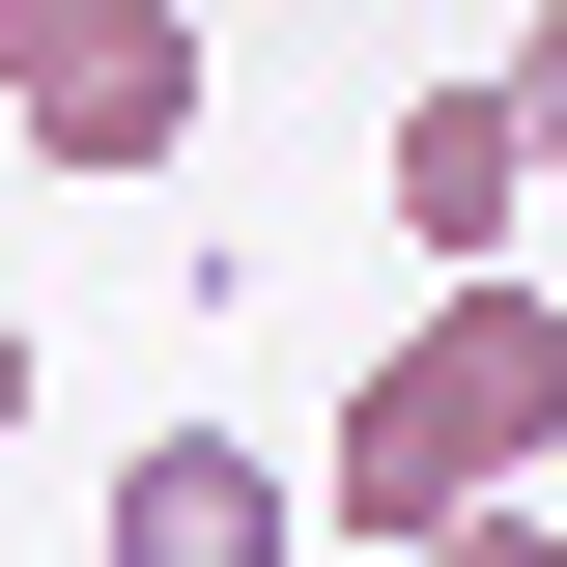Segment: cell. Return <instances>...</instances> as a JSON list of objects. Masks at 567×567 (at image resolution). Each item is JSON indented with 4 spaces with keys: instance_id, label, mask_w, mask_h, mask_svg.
Segmentation results:
<instances>
[{
    "instance_id": "1",
    "label": "cell",
    "mask_w": 567,
    "mask_h": 567,
    "mask_svg": "<svg viewBox=\"0 0 567 567\" xmlns=\"http://www.w3.org/2000/svg\"><path fill=\"white\" fill-rule=\"evenodd\" d=\"M539 454H567V312H539V284H425V341H369L312 511H341L369 567H425L454 511H539Z\"/></svg>"
},
{
    "instance_id": "2",
    "label": "cell",
    "mask_w": 567,
    "mask_h": 567,
    "mask_svg": "<svg viewBox=\"0 0 567 567\" xmlns=\"http://www.w3.org/2000/svg\"><path fill=\"white\" fill-rule=\"evenodd\" d=\"M0 142L29 171H171L199 142V29L171 0H0Z\"/></svg>"
},
{
    "instance_id": "3",
    "label": "cell",
    "mask_w": 567,
    "mask_h": 567,
    "mask_svg": "<svg viewBox=\"0 0 567 567\" xmlns=\"http://www.w3.org/2000/svg\"><path fill=\"white\" fill-rule=\"evenodd\" d=\"M511 227H539V142H511V58L398 85V256H425V284H511Z\"/></svg>"
},
{
    "instance_id": "4",
    "label": "cell",
    "mask_w": 567,
    "mask_h": 567,
    "mask_svg": "<svg viewBox=\"0 0 567 567\" xmlns=\"http://www.w3.org/2000/svg\"><path fill=\"white\" fill-rule=\"evenodd\" d=\"M284 539H312V483L256 425H142L114 454V567H284Z\"/></svg>"
},
{
    "instance_id": "5",
    "label": "cell",
    "mask_w": 567,
    "mask_h": 567,
    "mask_svg": "<svg viewBox=\"0 0 567 567\" xmlns=\"http://www.w3.org/2000/svg\"><path fill=\"white\" fill-rule=\"evenodd\" d=\"M511 142H539V171H567V0H539V29H511Z\"/></svg>"
},
{
    "instance_id": "6",
    "label": "cell",
    "mask_w": 567,
    "mask_h": 567,
    "mask_svg": "<svg viewBox=\"0 0 567 567\" xmlns=\"http://www.w3.org/2000/svg\"><path fill=\"white\" fill-rule=\"evenodd\" d=\"M425 567H567V539H539V511H454V539H425Z\"/></svg>"
},
{
    "instance_id": "7",
    "label": "cell",
    "mask_w": 567,
    "mask_h": 567,
    "mask_svg": "<svg viewBox=\"0 0 567 567\" xmlns=\"http://www.w3.org/2000/svg\"><path fill=\"white\" fill-rule=\"evenodd\" d=\"M0 454H29V312H0Z\"/></svg>"
}]
</instances>
